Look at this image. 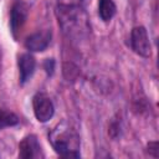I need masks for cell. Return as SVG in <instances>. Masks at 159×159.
I'll return each mask as SVG.
<instances>
[{"mask_svg": "<svg viewBox=\"0 0 159 159\" xmlns=\"http://www.w3.org/2000/svg\"><path fill=\"white\" fill-rule=\"evenodd\" d=\"M117 12V6L113 0H99L98 14L103 21H111Z\"/></svg>", "mask_w": 159, "mask_h": 159, "instance_id": "9c48e42d", "label": "cell"}, {"mask_svg": "<svg viewBox=\"0 0 159 159\" xmlns=\"http://www.w3.org/2000/svg\"><path fill=\"white\" fill-rule=\"evenodd\" d=\"M158 142H149V144H148V152H149V154L152 155V157H154V158H157L158 157Z\"/></svg>", "mask_w": 159, "mask_h": 159, "instance_id": "8fae6325", "label": "cell"}, {"mask_svg": "<svg viewBox=\"0 0 159 159\" xmlns=\"http://www.w3.org/2000/svg\"><path fill=\"white\" fill-rule=\"evenodd\" d=\"M51 31L50 30H41L36 31L30 35L25 41V47L32 52H41L47 48L51 42Z\"/></svg>", "mask_w": 159, "mask_h": 159, "instance_id": "8992f818", "label": "cell"}, {"mask_svg": "<svg viewBox=\"0 0 159 159\" xmlns=\"http://www.w3.org/2000/svg\"><path fill=\"white\" fill-rule=\"evenodd\" d=\"M19 155L24 159L39 158L41 154V147L37 138L32 134L26 135L19 144Z\"/></svg>", "mask_w": 159, "mask_h": 159, "instance_id": "52a82bcc", "label": "cell"}, {"mask_svg": "<svg viewBox=\"0 0 159 159\" xmlns=\"http://www.w3.org/2000/svg\"><path fill=\"white\" fill-rule=\"evenodd\" d=\"M48 138L52 148L58 155L63 158L80 157V134L67 120H62L56 124L50 132Z\"/></svg>", "mask_w": 159, "mask_h": 159, "instance_id": "7a4b0ae2", "label": "cell"}, {"mask_svg": "<svg viewBox=\"0 0 159 159\" xmlns=\"http://www.w3.org/2000/svg\"><path fill=\"white\" fill-rule=\"evenodd\" d=\"M130 46L132 50L142 56V57H149L152 53V47L149 42V36L144 26H135L132 30L130 34Z\"/></svg>", "mask_w": 159, "mask_h": 159, "instance_id": "277c9868", "label": "cell"}, {"mask_svg": "<svg viewBox=\"0 0 159 159\" xmlns=\"http://www.w3.org/2000/svg\"><path fill=\"white\" fill-rule=\"evenodd\" d=\"M19 123V118L12 112H7L5 109H0V129L6 127H12Z\"/></svg>", "mask_w": 159, "mask_h": 159, "instance_id": "30bf717a", "label": "cell"}, {"mask_svg": "<svg viewBox=\"0 0 159 159\" xmlns=\"http://www.w3.org/2000/svg\"><path fill=\"white\" fill-rule=\"evenodd\" d=\"M27 14H29L27 6L22 1H16L12 5L10 12V29L14 37H17V35L21 32L27 19Z\"/></svg>", "mask_w": 159, "mask_h": 159, "instance_id": "5b68a950", "label": "cell"}, {"mask_svg": "<svg viewBox=\"0 0 159 159\" xmlns=\"http://www.w3.org/2000/svg\"><path fill=\"white\" fill-rule=\"evenodd\" d=\"M34 114L39 122H48L55 114V106L51 98L42 92H39L32 98Z\"/></svg>", "mask_w": 159, "mask_h": 159, "instance_id": "3957f363", "label": "cell"}, {"mask_svg": "<svg viewBox=\"0 0 159 159\" xmlns=\"http://www.w3.org/2000/svg\"><path fill=\"white\" fill-rule=\"evenodd\" d=\"M36 68V61L32 55L24 53L19 57V72H20V82L26 83L34 75Z\"/></svg>", "mask_w": 159, "mask_h": 159, "instance_id": "ba28073f", "label": "cell"}, {"mask_svg": "<svg viewBox=\"0 0 159 159\" xmlns=\"http://www.w3.org/2000/svg\"><path fill=\"white\" fill-rule=\"evenodd\" d=\"M56 16L62 32L72 41H82L91 32L89 17L81 4H58Z\"/></svg>", "mask_w": 159, "mask_h": 159, "instance_id": "6da1fadb", "label": "cell"}]
</instances>
